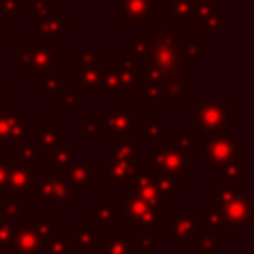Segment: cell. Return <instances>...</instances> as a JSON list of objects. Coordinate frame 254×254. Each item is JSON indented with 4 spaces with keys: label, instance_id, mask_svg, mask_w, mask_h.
<instances>
[{
    "label": "cell",
    "instance_id": "obj_1",
    "mask_svg": "<svg viewBox=\"0 0 254 254\" xmlns=\"http://www.w3.org/2000/svg\"><path fill=\"white\" fill-rule=\"evenodd\" d=\"M192 36L181 24L155 14L127 52L141 64V93L147 103H187L190 95V62L183 48Z\"/></svg>",
    "mask_w": 254,
    "mask_h": 254
},
{
    "label": "cell",
    "instance_id": "obj_2",
    "mask_svg": "<svg viewBox=\"0 0 254 254\" xmlns=\"http://www.w3.org/2000/svg\"><path fill=\"white\" fill-rule=\"evenodd\" d=\"M12 60L24 65L30 77H44L48 73H64V52L46 42H22L12 52Z\"/></svg>",
    "mask_w": 254,
    "mask_h": 254
},
{
    "label": "cell",
    "instance_id": "obj_3",
    "mask_svg": "<svg viewBox=\"0 0 254 254\" xmlns=\"http://www.w3.org/2000/svg\"><path fill=\"white\" fill-rule=\"evenodd\" d=\"M194 115V127H192V137L200 143L206 139L220 135V131L234 121V107L224 99V97H214V99H200L192 107Z\"/></svg>",
    "mask_w": 254,
    "mask_h": 254
},
{
    "label": "cell",
    "instance_id": "obj_4",
    "mask_svg": "<svg viewBox=\"0 0 254 254\" xmlns=\"http://www.w3.org/2000/svg\"><path fill=\"white\" fill-rule=\"evenodd\" d=\"M103 67L105 62L97 58V52L89 42H83L73 54V89L79 95H101Z\"/></svg>",
    "mask_w": 254,
    "mask_h": 254
},
{
    "label": "cell",
    "instance_id": "obj_5",
    "mask_svg": "<svg viewBox=\"0 0 254 254\" xmlns=\"http://www.w3.org/2000/svg\"><path fill=\"white\" fill-rule=\"evenodd\" d=\"M210 204L220 212L224 226H244L252 216V202L236 187H222V190L212 189Z\"/></svg>",
    "mask_w": 254,
    "mask_h": 254
},
{
    "label": "cell",
    "instance_id": "obj_6",
    "mask_svg": "<svg viewBox=\"0 0 254 254\" xmlns=\"http://www.w3.org/2000/svg\"><path fill=\"white\" fill-rule=\"evenodd\" d=\"M52 228L54 214H40L36 224H16L12 234V254H40Z\"/></svg>",
    "mask_w": 254,
    "mask_h": 254
},
{
    "label": "cell",
    "instance_id": "obj_7",
    "mask_svg": "<svg viewBox=\"0 0 254 254\" xmlns=\"http://www.w3.org/2000/svg\"><path fill=\"white\" fill-rule=\"evenodd\" d=\"M28 135V117L18 111V97L10 93L0 99V149L20 145Z\"/></svg>",
    "mask_w": 254,
    "mask_h": 254
},
{
    "label": "cell",
    "instance_id": "obj_8",
    "mask_svg": "<svg viewBox=\"0 0 254 254\" xmlns=\"http://www.w3.org/2000/svg\"><path fill=\"white\" fill-rule=\"evenodd\" d=\"M147 169L165 175L189 177L190 167L187 161V149L179 147L177 143H157L153 151L147 153Z\"/></svg>",
    "mask_w": 254,
    "mask_h": 254
},
{
    "label": "cell",
    "instance_id": "obj_9",
    "mask_svg": "<svg viewBox=\"0 0 254 254\" xmlns=\"http://www.w3.org/2000/svg\"><path fill=\"white\" fill-rule=\"evenodd\" d=\"M121 202H127V206H119L125 210V214H121V220L125 218L129 222V226L133 230H143V228H157L159 220H161V206H151L131 194L121 196Z\"/></svg>",
    "mask_w": 254,
    "mask_h": 254
},
{
    "label": "cell",
    "instance_id": "obj_10",
    "mask_svg": "<svg viewBox=\"0 0 254 254\" xmlns=\"http://www.w3.org/2000/svg\"><path fill=\"white\" fill-rule=\"evenodd\" d=\"M240 143L232 135H214L204 141V159L208 161L210 167L222 169L230 163H234L236 151Z\"/></svg>",
    "mask_w": 254,
    "mask_h": 254
},
{
    "label": "cell",
    "instance_id": "obj_11",
    "mask_svg": "<svg viewBox=\"0 0 254 254\" xmlns=\"http://www.w3.org/2000/svg\"><path fill=\"white\" fill-rule=\"evenodd\" d=\"M117 77H119V91L117 93H129L137 95L141 93V64L135 56L129 52H119V58L113 60Z\"/></svg>",
    "mask_w": 254,
    "mask_h": 254
},
{
    "label": "cell",
    "instance_id": "obj_12",
    "mask_svg": "<svg viewBox=\"0 0 254 254\" xmlns=\"http://www.w3.org/2000/svg\"><path fill=\"white\" fill-rule=\"evenodd\" d=\"M117 6L121 24H147L155 16V0H109Z\"/></svg>",
    "mask_w": 254,
    "mask_h": 254
},
{
    "label": "cell",
    "instance_id": "obj_13",
    "mask_svg": "<svg viewBox=\"0 0 254 254\" xmlns=\"http://www.w3.org/2000/svg\"><path fill=\"white\" fill-rule=\"evenodd\" d=\"M73 32V24H69V22H65L64 18H60L56 12L54 14H50V16H46L40 24H38V28H36V36H38V42H46V44H58V42H64V38L67 36V34H71Z\"/></svg>",
    "mask_w": 254,
    "mask_h": 254
},
{
    "label": "cell",
    "instance_id": "obj_14",
    "mask_svg": "<svg viewBox=\"0 0 254 254\" xmlns=\"http://www.w3.org/2000/svg\"><path fill=\"white\" fill-rule=\"evenodd\" d=\"M137 173L139 171L135 169L133 163L115 161V159L101 163V167L97 169V175L103 185H129V183H133Z\"/></svg>",
    "mask_w": 254,
    "mask_h": 254
},
{
    "label": "cell",
    "instance_id": "obj_15",
    "mask_svg": "<svg viewBox=\"0 0 254 254\" xmlns=\"http://www.w3.org/2000/svg\"><path fill=\"white\" fill-rule=\"evenodd\" d=\"M34 165L12 161L8 165V179H6V192L18 194V192H32L34 185Z\"/></svg>",
    "mask_w": 254,
    "mask_h": 254
},
{
    "label": "cell",
    "instance_id": "obj_16",
    "mask_svg": "<svg viewBox=\"0 0 254 254\" xmlns=\"http://www.w3.org/2000/svg\"><path fill=\"white\" fill-rule=\"evenodd\" d=\"M40 202H56V204H67L71 198V190L65 179L62 177H50L48 181L40 183L34 190Z\"/></svg>",
    "mask_w": 254,
    "mask_h": 254
},
{
    "label": "cell",
    "instance_id": "obj_17",
    "mask_svg": "<svg viewBox=\"0 0 254 254\" xmlns=\"http://www.w3.org/2000/svg\"><path fill=\"white\" fill-rule=\"evenodd\" d=\"M133 115H135V105H113L109 113L103 117V127H107L111 133H133Z\"/></svg>",
    "mask_w": 254,
    "mask_h": 254
},
{
    "label": "cell",
    "instance_id": "obj_18",
    "mask_svg": "<svg viewBox=\"0 0 254 254\" xmlns=\"http://www.w3.org/2000/svg\"><path fill=\"white\" fill-rule=\"evenodd\" d=\"M105 226L103 224H75L73 232H71V238H73V244L79 246V248H99L101 242H103V236H105Z\"/></svg>",
    "mask_w": 254,
    "mask_h": 254
},
{
    "label": "cell",
    "instance_id": "obj_19",
    "mask_svg": "<svg viewBox=\"0 0 254 254\" xmlns=\"http://www.w3.org/2000/svg\"><path fill=\"white\" fill-rule=\"evenodd\" d=\"M67 185L71 192L77 194H89L91 189V165L87 161H77L71 165L67 175Z\"/></svg>",
    "mask_w": 254,
    "mask_h": 254
},
{
    "label": "cell",
    "instance_id": "obj_20",
    "mask_svg": "<svg viewBox=\"0 0 254 254\" xmlns=\"http://www.w3.org/2000/svg\"><path fill=\"white\" fill-rule=\"evenodd\" d=\"M161 16L175 24H194V6L192 0H173L167 2Z\"/></svg>",
    "mask_w": 254,
    "mask_h": 254
},
{
    "label": "cell",
    "instance_id": "obj_21",
    "mask_svg": "<svg viewBox=\"0 0 254 254\" xmlns=\"http://www.w3.org/2000/svg\"><path fill=\"white\" fill-rule=\"evenodd\" d=\"M71 165V145L62 141L58 147H54L50 151V159H48V171L52 177H62L67 167Z\"/></svg>",
    "mask_w": 254,
    "mask_h": 254
},
{
    "label": "cell",
    "instance_id": "obj_22",
    "mask_svg": "<svg viewBox=\"0 0 254 254\" xmlns=\"http://www.w3.org/2000/svg\"><path fill=\"white\" fill-rule=\"evenodd\" d=\"M111 159L115 161H125V163H133L135 159V141H133V133H113V141H111Z\"/></svg>",
    "mask_w": 254,
    "mask_h": 254
},
{
    "label": "cell",
    "instance_id": "obj_23",
    "mask_svg": "<svg viewBox=\"0 0 254 254\" xmlns=\"http://www.w3.org/2000/svg\"><path fill=\"white\" fill-rule=\"evenodd\" d=\"M26 4H28L26 16H28V30L30 32H36L38 24L46 16L56 12V0H26Z\"/></svg>",
    "mask_w": 254,
    "mask_h": 254
},
{
    "label": "cell",
    "instance_id": "obj_24",
    "mask_svg": "<svg viewBox=\"0 0 254 254\" xmlns=\"http://www.w3.org/2000/svg\"><path fill=\"white\" fill-rule=\"evenodd\" d=\"M103 254H135L137 242L127 240V234L115 232V234H105L101 242Z\"/></svg>",
    "mask_w": 254,
    "mask_h": 254
},
{
    "label": "cell",
    "instance_id": "obj_25",
    "mask_svg": "<svg viewBox=\"0 0 254 254\" xmlns=\"http://www.w3.org/2000/svg\"><path fill=\"white\" fill-rule=\"evenodd\" d=\"M64 125L62 123H40L38 125V147L52 151L62 143Z\"/></svg>",
    "mask_w": 254,
    "mask_h": 254
},
{
    "label": "cell",
    "instance_id": "obj_26",
    "mask_svg": "<svg viewBox=\"0 0 254 254\" xmlns=\"http://www.w3.org/2000/svg\"><path fill=\"white\" fill-rule=\"evenodd\" d=\"M73 252V238L71 232H60V234H50L40 250V254H71Z\"/></svg>",
    "mask_w": 254,
    "mask_h": 254
},
{
    "label": "cell",
    "instance_id": "obj_27",
    "mask_svg": "<svg viewBox=\"0 0 254 254\" xmlns=\"http://www.w3.org/2000/svg\"><path fill=\"white\" fill-rule=\"evenodd\" d=\"M226 22H228V18L224 14L212 12L210 16H206L204 20L198 22V28L204 34H222V32H226Z\"/></svg>",
    "mask_w": 254,
    "mask_h": 254
},
{
    "label": "cell",
    "instance_id": "obj_28",
    "mask_svg": "<svg viewBox=\"0 0 254 254\" xmlns=\"http://www.w3.org/2000/svg\"><path fill=\"white\" fill-rule=\"evenodd\" d=\"M93 222L97 224H107L111 220H121V212H119V206H113V204H93Z\"/></svg>",
    "mask_w": 254,
    "mask_h": 254
},
{
    "label": "cell",
    "instance_id": "obj_29",
    "mask_svg": "<svg viewBox=\"0 0 254 254\" xmlns=\"http://www.w3.org/2000/svg\"><path fill=\"white\" fill-rule=\"evenodd\" d=\"M56 91H58L56 103L65 105V113H71V111H73V107H75L77 103H81V95H79L73 87H62V85H60Z\"/></svg>",
    "mask_w": 254,
    "mask_h": 254
},
{
    "label": "cell",
    "instance_id": "obj_30",
    "mask_svg": "<svg viewBox=\"0 0 254 254\" xmlns=\"http://www.w3.org/2000/svg\"><path fill=\"white\" fill-rule=\"evenodd\" d=\"M28 4L26 0H0V18H14V16H26Z\"/></svg>",
    "mask_w": 254,
    "mask_h": 254
},
{
    "label": "cell",
    "instance_id": "obj_31",
    "mask_svg": "<svg viewBox=\"0 0 254 254\" xmlns=\"http://www.w3.org/2000/svg\"><path fill=\"white\" fill-rule=\"evenodd\" d=\"M62 75L64 73H48L38 79V95H46L50 91H56L62 85Z\"/></svg>",
    "mask_w": 254,
    "mask_h": 254
},
{
    "label": "cell",
    "instance_id": "obj_32",
    "mask_svg": "<svg viewBox=\"0 0 254 254\" xmlns=\"http://www.w3.org/2000/svg\"><path fill=\"white\" fill-rule=\"evenodd\" d=\"M216 2L218 0H192L194 6V24H198L200 20H204L206 16H210L212 12H216Z\"/></svg>",
    "mask_w": 254,
    "mask_h": 254
},
{
    "label": "cell",
    "instance_id": "obj_33",
    "mask_svg": "<svg viewBox=\"0 0 254 254\" xmlns=\"http://www.w3.org/2000/svg\"><path fill=\"white\" fill-rule=\"evenodd\" d=\"M36 153H38V147H32V145H18V147L14 149V161L28 163V165H34V167H36Z\"/></svg>",
    "mask_w": 254,
    "mask_h": 254
},
{
    "label": "cell",
    "instance_id": "obj_34",
    "mask_svg": "<svg viewBox=\"0 0 254 254\" xmlns=\"http://www.w3.org/2000/svg\"><path fill=\"white\" fill-rule=\"evenodd\" d=\"M16 224L14 220H8L6 216H2V222H0V246H6L12 242V234L16 230Z\"/></svg>",
    "mask_w": 254,
    "mask_h": 254
},
{
    "label": "cell",
    "instance_id": "obj_35",
    "mask_svg": "<svg viewBox=\"0 0 254 254\" xmlns=\"http://www.w3.org/2000/svg\"><path fill=\"white\" fill-rule=\"evenodd\" d=\"M6 42H10V20L0 18V50Z\"/></svg>",
    "mask_w": 254,
    "mask_h": 254
},
{
    "label": "cell",
    "instance_id": "obj_36",
    "mask_svg": "<svg viewBox=\"0 0 254 254\" xmlns=\"http://www.w3.org/2000/svg\"><path fill=\"white\" fill-rule=\"evenodd\" d=\"M6 179H8V163L0 161V190L6 189Z\"/></svg>",
    "mask_w": 254,
    "mask_h": 254
},
{
    "label": "cell",
    "instance_id": "obj_37",
    "mask_svg": "<svg viewBox=\"0 0 254 254\" xmlns=\"http://www.w3.org/2000/svg\"><path fill=\"white\" fill-rule=\"evenodd\" d=\"M187 254H206L204 250H190V252H187Z\"/></svg>",
    "mask_w": 254,
    "mask_h": 254
},
{
    "label": "cell",
    "instance_id": "obj_38",
    "mask_svg": "<svg viewBox=\"0 0 254 254\" xmlns=\"http://www.w3.org/2000/svg\"><path fill=\"white\" fill-rule=\"evenodd\" d=\"M165 2H173V0H165Z\"/></svg>",
    "mask_w": 254,
    "mask_h": 254
}]
</instances>
